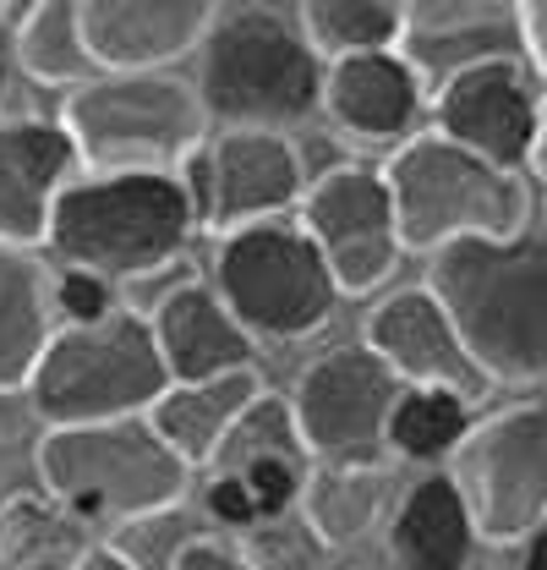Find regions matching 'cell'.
<instances>
[{"instance_id":"1","label":"cell","mask_w":547,"mask_h":570,"mask_svg":"<svg viewBox=\"0 0 547 570\" xmlns=\"http://www.w3.org/2000/svg\"><path fill=\"white\" fill-rule=\"evenodd\" d=\"M427 285L493 384H547V236H466L432 253Z\"/></svg>"},{"instance_id":"2","label":"cell","mask_w":547,"mask_h":570,"mask_svg":"<svg viewBox=\"0 0 547 570\" xmlns=\"http://www.w3.org/2000/svg\"><path fill=\"white\" fill-rule=\"evenodd\" d=\"M198 230L192 193L176 170H93L67 181L50 214V253L77 269L132 281L165 269Z\"/></svg>"},{"instance_id":"3","label":"cell","mask_w":547,"mask_h":570,"mask_svg":"<svg viewBox=\"0 0 547 570\" xmlns=\"http://www.w3.org/2000/svg\"><path fill=\"white\" fill-rule=\"evenodd\" d=\"M187 461L165 444L153 417L44 428L39 483L61 510L88 527H132L142 515L176 510L187 494Z\"/></svg>"},{"instance_id":"4","label":"cell","mask_w":547,"mask_h":570,"mask_svg":"<svg viewBox=\"0 0 547 570\" xmlns=\"http://www.w3.org/2000/svg\"><path fill=\"white\" fill-rule=\"evenodd\" d=\"M384 181L395 198L406 253H438L466 236L526 230L531 198H526L520 170H504L444 132L400 142L395 159L384 165Z\"/></svg>"},{"instance_id":"5","label":"cell","mask_w":547,"mask_h":570,"mask_svg":"<svg viewBox=\"0 0 547 570\" xmlns=\"http://www.w3.org/2000/svg\"><path fill=\"white\" fill-rule=\"evenodd\" d=\"M170 390V367L142 313H105L93 324H67L33 367V417L44 428L142 417Z\"/></svg>"},{"instance_id":"6","label":"cell","mask_w":547,"mask_h":570,"mask_svg":"<svg viewBox=\"0 0 547 570\" xmlns=\"http://www.w3.org/2000/svg\"><path fill=\"white\" fill-rule=\"evenodd\" d=\"M61 121L88 170H181L208 138L203 94L176 71H93Z\"/></svg>"},{"instance_id":"7","label":"cell","mask_w":547,"mask_h":570,"mask_svg":"<svg viewBox=\"0 0 547 570\" xmlns=\"http://www.w3.org/2000/svg\"><path fill=\"white\" fill-rule=\"evenodd\" d=\"M324 71L329 61L296 22H285L279 11H236L208 28L198 94L208 121L285 127L324 110Z\"/></svg>"},{"instance_id":"8","label":"cell","mask_w":547,"mask_h":570,"mask_svg":"<svg viewBox=\"0 0 547 570\" xmlns=\"http://www.w3.org/2000/svg\"><path fill=\"white\" fill-rule=\"evenodd\" d=\"M213 285L258 341H301L340 302V281L324 264L318 242L285 219L225 230Z\"/></svg>"},{"instance_id":"9","label":"cell","mask_w":547,"mask_h":570,"mask_svg":"<svg viewBox=\"0 0 547 570\" xmlns=\"http://www.w3.org/2000/svg\"><path fill=\"white\" fill-rule=\"evenodd\" d=\"M449 478L471 504L477 538L526 543L547 527V406H509L471 423L449 455Z\"/></svg>"},{"instance_id":"10","label":"cell","mask_w":547,"mask_h":570,"mask_svg":"<svg viewBox=\"0 0 547 570\" xmlns=\"http://www.w3.org/2000/svg\"><path fill=\"white\" fill-rule=\"evenodd\" d=\"M400 401V373L361 346L318 356L290 395L301 444L324 466H378L389 450V417Z\"/></svg>"},{"instance_id":"11","label":"cell","mask_w":547,"mask_h":570,"mask_svg":"<svg viewBox=\"0 0 547 570\" xmlns=\"http://www.w3.org/2000/svg\"><path fill=\"white\" fill-rule=\"evenodd\" d=\"M176 176L187 181L198 225L208 230L263 225L307 198L301 159L274 127H225L219 138L198 142Z\"/></svg>"},{"instance_id":"12","label":"cell","mask_w":547,"mask_h":570,"mask_svg":"<svg viewBox=\"0 0 547 570\" xmlns=\"http://www.w3.org/2000/svg\"><path fill=\"white\" fill-rule=\"evenodd\" d=\"M301 230L318 242L324 264L335 269L340 291L350 296L378 291L406 253L389 181H384V170H367V165L324 170L301 198Z\"/></svg>"},{"instance_id":"13","label":"cell","mask_w":547,"mask_h":570,"mask_svg":"<svg viewBox=\"0 0 547 570\" xmlns=\"http://www.w3.org/2000/svg\"><path fill=\"white\" fill-rule=\"evenodd\" d=\"M537 127H543V94L531 88L515 56L449 77L432 99V132L466 142L471 154L504 170H531Z\"/></svg>"},{"instance_id":"14","label":"cell","mask_w":547,"mask_h":570,"mask_svg":"<svg viewBox=\"0 0 547 570\" xmlns=\"http://www.w3.org/2000/svg\"><path fill=\"white\" fill-rule=\"evenodd\" d=\"M367 346L400 373V384H432V390H460V395H481L493 384L432 285L384 296L367 318Z\"/></svg>"},{"instance_id":"15","label":"cell","mask_w":547,"mask_h":570,"mask_svg":"<svg viewBox=\"0 0 547 570\" xmlns=\"http://www.w3.org/2000/svg\"><path fill=\"white\" fill-rule=\"evenodd\" d=\"M99 71H165L213 28V0H77Z\"/></svg>"},{"instance_id":"16","label":"cell","mask_w":547,"mask_h":570,"mask_svg":"<svg viewBox=\"0 0 547 570\" xmlns=\"http://www.w3.org/2000/svg\"><path fill=\"white\" fill-rule=\"evenodd\" d=\"M77 142L67 121L11 116L0 121V242L33 247L50 236V214L71 181Z\"/></svg>"},{"instance_id":"17","label":"cell","mask_w":547,"mask_h":570,"mask_svg":"<svg viewBox=\"0 0 547 570\" xmlns=\"http://www.w3.org/2000/svg\"><path fill=\"white\" fill-rule=\"evenodd\" d=\"M324 110L361 142H406L421 116V71L406 61V50L340 56L324 71Z\"/></svg>"},{"instance_id":"18","label":"cell","mask_w":547,"mask_h":570,"mask_svg":"<svg viewBox=\"0 0 547 570\" xmlns=\"http://www.w3.org/2000/svg\"><path fill=\"white\" fill-rule=\"evenodd\" d=\"M153 341L165 352L170 367V384L181 379H213V373H230V367H252V346L258 335L230 313V302L219 296V285L187 281L176 285L159 307H153Z\"/></svg>"},{"instance_id":"19","label":"cell","mask_w":547,"mask_h":570,"mask_svg":"<svg viewBox=\"0 0 547 570\" xmlns=\"http://www.w3.org/2000/svg\"><path fill=\"white\" fill-rule=\"evenodd\" d=\"M263 395L258 367H230L213 379H181L153 401V428L165 433V444L187 461V466H213L225 433L241 423V412Z\"/></svg>"},{"instance_id":"20","label":"cell","mask_w":547,"mask_h":570,"mask_svg":"<svg viewBox=\"0 0 547 570\" xmlns=\"http://www.w3.org/2000/svg\"><path fill=\"white\" fill-rule=\"evenodd\" d=\"M389 543H395L406 570H466L471 543H477V521H471V504L460 494V483L449 472L421 478L395 510Z\"/></svg>"},{"instance_id":"21","label":"cell","mask_w":547,"mask_h":570,"mask_svg":"<svg viewBox=\"0 0 547 570\" xmlns=\"http://www.w3.org/2000/svg\"><path fill=\"white\" fill-rule=\"evenodd\" d=\"M44 264L28 253V247H11L0 242V390H28L33 384V367L50 346V307H56V291H50Z\"/></svg>"},{"instance_id":"22","label":"cell","mask_w":547,"mask_h":570,"mask_svg":"<svg viewBox=\"0 0 547 570\" xmlns=\"http://www.w3.org/2000/svg\"><path fill=\"white\" fill-rule=\"evenodd\" d=\"M400 50H406V61L421 71V77H438V88H444L449 77L481 67V61L520 56L515 6H509V17H498V22H481V17L477 22H438V28H427V22H406Z\"/></svg>"},{"instance_id":"23","label":"cell","mask_w":547,"mask_h":570,"mask_svg":"<svg viewBox=\"0 0 547 570\" xmlns=\"http://www.w3.org/2000/svg\"><path fill=\"white\" fill-rule=\"evenodd\" d=\"M17 61L33 82L77 88L93 77V56L82 39V6L77 0H33V11L17 28Z\"/></svg>"},{"instance_id":"24","label":"cell","mask_w":547,"mask_h":570,"mask_svg":"<svg viewBox=\"0 0 547 570\" xmlns=\"http://www.w3.org/2000/svg\"><path fill=\"white\" fill-rule=\"evenodd\" d=\"M301 33L324 61L395 50L406 33V11L400 0H301Z\"/></svg>"},{"instance_id":"25","label":"cell","mask_w":547,"mask_h":570,"mask_svg":"<svg viewBox=\"0 0 547 570\" xmlns=\"http://www.w3.org/2000/svg\"><path fill=\"white\" fill-rule=\"evenodd\" d=\"M471 395L460 390H432V384H406L389 417V450L406 461H449L460 439L471 433Z\"/></svg>"},{"instance_id":"26","label":"cell","mask_w":547,"mask_h":570,"mask_svg":"<svg viewBox=\"0 0 547 570\" xmlns=\"http://www.w3.org/2000/svg\"><path fill=\"white\" fill-rule=\"evenodd\" d=\"M378 504H384L378 466H324L318 461V472H307V489H301V510L329 538V549L361 538L378 521Z\"/></svg>"},{"instance_id":"27","label":"cell","mask_w":547,"mask_h":570,"mask_svg":"<svg viewBox=\"0 0 547 570\" xmlns=\"http://www.w3.org/2000/svg\"><path fill=\"white\" fill-rule=\"evenodd\" d=\"M263 455H301V461H307V444H301V428H296L290 401H274L269 390L241 412V423L225 433L213 466H219V472H247V466L263 461Z\"/></svg>"},{"instance_id":"28","label":"cell","mask_w":547,"mask_h":570,"mask_svg":"<svg viewBox=\"0 0 547 570\" xmlns=\"http://www.w3.org/2000/svg\"><path fill=\"white\" fill-rule=\"evenodd\" d=\"M241 554L258 570H318L329 554V538L307 521V510H285V515L252 521Z\"/></svg>"},{"instance_id":"29","label":"cell","mask_w":547,"mask_h":570,"mask_svg":"<svg viewBox=\"0 0 547 570\" xmlns=\"http://www.w3.org/2000/svg\"><path fill=\"white\" fill-rule=\"evenodd\" d=\"M50 291H56V307L67 313V324H93V318L116 313V302H110V275H99V269L61 264V275H56Z\"/></svg>"},{"instance_id":"30","label":"cell","mask_w":547,"mask_h":570,"mask_svg":"<svg viewBox=\"0 0 547 570\" xmlns=\"http://www.w3.org/2000/svg\"><path fill=\"white\" fill-rule=\"evenodd\" d=\"M208 510H213L225 527H252V521H258V499L247 489V478H236V472H219V478L208 483Z\"/></svg>"},{"instance_id":"31","label":"cell","mask_w":547,"mask_h":570,"mask_svg":"<svg viewBox=\"0 0 547 570\" xmlns=\"http://www.w3.org/2000/svg\"><path fill=\"white\" fill-rule=\"evenodd\" d=\"M515 6V28H520V50L537 61L547 77V0H509Z\"/></svg>"},{"instance_id":"32","label":"cell","mask_w":547,"mask_h":570,"mask_svg":"<svg viewBox=\"0 0 547 570\" xmlns=\"http://www.w3.org/2000/svg\"><path fill=\"white\" fill-rule=\"evenodd\" d=\"M170 570H258L247 554H236V549H219V543H203V538H192L181 554H176V566Z\"/></svg>"},{"instance_id":"33","label":"cell","mask_w":547,"mask_h":570,"mask_svg":"<svg viewBox=\"0 0 547 570\" xmlns=\"http://www.w3.org/2000/svg\"><path fill=\"white\" fill-rule=\"evenodd\" d=\"M71 570H137V566L121 554V549H99V554H82Z\"/></svg>"},{"instance_id":"34","label":"cell","mask_w":547,"mask_h":570,"mask_svg":"<svg viewBox=\"0 0 547 570\" xmlns=\"http://www.w3.org/2000/svg\"><path fill=\"white\" fill-rule=\"evenodd\" d=\"M520 570H547V527H537L531 538H526V560Z\"/></svg>"},{"instance_id":"35","label":"cell","mask_w":547,"mask_h":570,"mask_svg":"<svg viewBox=\"0 0 547 570\" xmlns=\"http://www.w3.org/2000/svg\"><path fill=\"white\" fill-rule=\"evenodd\" d=\"M531 170L547 181V99H543V127H537V148H531Z\"/></svg>"},{"instance_id":"36","label":"cell","mask_w":547,"mask_h":570,"mask_svg":"<svg viewBox=\"0 0 547 570\" xmlns=\"http://www.w3.org/2000/svg\"><path fill=\"white\" fill-rule=\"evenodd\" d=\"M28 570H71V566H61V560H50V566H28Z\"/></svg>"},{"instance_id":"37","label":"cell","mask_w":547,"mask_h":570,"mask_svg":"<svg viewBox=\"0 0 547 570\" xmlns=\"http://www.w3.org/2000/svg\"><path fill=\"white\" fill-rule=\"evenodd\" d=\"M0 94H6V61H0Z\"/></svg>"},{"instance_id":"38","label":"cell","mask_w":547,"mask_h":570,"mask_svg":"<svg viewBox=\"0 0 547 570\" xmlns=\"http://www.w3.org/2000/svg\"><path fill=\"white\" fill-rule=\"evenodd\" d=\"M0 11H6V6H0ZM0 50H6V28H0Z\"/></svg>"},{"instance_id":"39","label":"cell","mask_w":547,"mask_h":570,"mask_svg":"<svg viewBox=\"0 0 547 570\" xmlns=\"http://www.w3.org/2000/svg\"><path fill=\"white\" fill-rule=\"evenodd\" d=\"M0 538H6V515H0Z\"/></svg>"},{"instance_id":"40","label":"cell","mask_w":547,"mask_h":570,"mask_svg":"<svg viewBox=\"0 0 547 570\" xmlns=\"http://www.w3.org/2000/svg\"><path fill=\"white\" fill-rule=\"evenodd\" d=\"M543 214H547V187H543Z\"/></svg>"},{"instance_id":"41","label":"cell","mask_w":547,"mask_h":570,"mask_svg":"<svg viewBox=\"0 0 547 570\" xmlns=\"http://www.w3.org/2000/svg\"><path fill=\"white\" fill-rule=\"evenodd\" d=\"M477 6H487V0H477Z\"/></svg>"},{"instance_id":"42","label":"cell","mask_w":547,"mask_h":570,"mask_svg":"<svg viewBox=\"0 0 547 570\" xmlns=\"http://www.w3.org/2000/svg\"><path fill=\"white\" fill-rule=\"evenodd\" d=\"M0 6H6V0H0Z\"/></svg>"}]
</instances>
